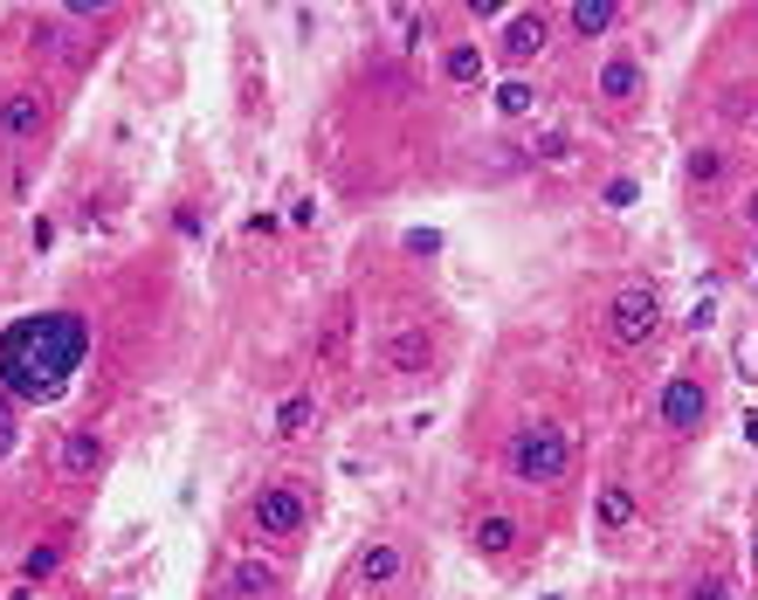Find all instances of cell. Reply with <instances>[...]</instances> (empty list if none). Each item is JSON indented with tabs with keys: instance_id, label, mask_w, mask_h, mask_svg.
<instances>
[{
	"instance_id": "obj_1",
	"label": "cell",
	"mask_w": 758,
	"mask_h": 600,
	"mask_svg": "<svg viewBox=\"0 0 758 600\" xmlns=\"http://www.w3.org/2000/svg\"><path fill=\"white\" fill-rule=\"evenodd\" d=\"M90 359V318L84 310H29L0 331V394L48 407L69 394L76 367Z\"/></svg>"
},
{
	"instance_id": "obj_2",
	"label": "cell",
	"mask_w": 758,
	"mask_h": 600,
	"mask_svg": "<svg viewBox=\"0 0 758 600\" xmlns=\"http://www.w3.org/2000/svg\"><path fill=\"white\" fill-rule=\"evenodd\" d=\"M510 477L517 483H531V490H552L565 483V469H572V435L559 422H531V428H517L510 435Z\"/></svg>"
},
{
	"instance_id": "obj_3",
	"label": "cell",
	"mask_w": 758,
	"mask_h": 600,
	"mask_svg": "<svg viewBox=\"0 0 758 600\" xmlns=\"http://www.w3.org/2000/svg\"><path fill=\"white\" fill-rule=\"evenodd\" d=\"M656 325H662V291L656 283H627V291H614V304H607V346L614 352L648 346Z\"/></svg>"
},
{
	"instance_id": "obj_4",
	"label": "cell",
	"mask_w": 758,
	"mask_h": 600,
	"mask_svg": "<svg viewBox=\"0 0 758 600\" xmlns=\"http://www.w3.org/2000/svg\"><path fill=\"white\" fill-rule=\"evenodd\" d=\"M249 517H255V532H263V538H297V532L310 525V498H304V483H270V490H255Z\"/></svg>"
},
{
	"instance_id": "obj_5",
	"label": "cell",
	"mask_w": 758,
	"mask_h": 600,
	"mask_svg": "<svg viewBox=\"0 0 758 600\" xmlns=\"http://www.w3.org/2000/svg\"><path fill=\"white\" fill-rule=\"evenodd\" d=\"M656 414H662V428H669V435H703V422H711V394H703V380H696V373H675V380L662 386Z\"/></svg>"
},
{
	"instance_id": "obj_6",
	"label": "cell",
	"mask_w": 758,
	"mask_h": 600,
	"mask_svg": "<svg viewBox=\"0 0 758 600\" xmlns=\"http://www.w3.org/2000/svg\"><path fill=\"white\" fill-rule=\"evenodd\" d=\"M545 42H552V14L525 8V14L504 21V35H496V63H504V69H525V63L545 56Z\"/></svg>"
},
{
	"instance_id": "obj_7",
	"label": "cell",
	"mask_w": 758,
	"mask_h": 600,
	"mask_svg": "<svg viewBox=\"0 0 758 600\" xmlns=\"http://www.w3.org/2000/svg\"><path fill=\"white\" fill-rule=\"evenodd\" d=\"M380 367H394V373H428L435 367V338L428 325H394L380 338Z\"/></svg>"
},
{
	"instance_id": "obj_8",
	"label": "cell",
	"mask_w": 758,
	"mask_h": 600,
	"mask_svg": "<svg viewBox=\"0 0 758 600\" xmlns=\"http://www.w3.org/2000/svg\"><path fill=\"white\" fill-rule=\"evenodd\" d=\"M42 124H48V97L42 90H8L0 97V132L8 139H42Z\"/></svg>"
},
{
	"instance_id": "obj_9",
	"label": "cell",
	"mask_w": 758,
	"mask_h": 600,
	"mask_svg": "<svg viewBox=\"0 0 758 600\" xmlns=\"http://www.w3.org/2000/svg\"><path fill=\"white\" fill-rule=\"evenodd\" d=\"M400 566H407V559H400V545L373 538V545H359V559H352V580L380 593V587H394V580H400Z\"/></svg>"
},
{
	"instance_id": "obj_10",
	"label": "cell",
	"mask_w": 758,
	"mask_h": 600,
	"mask_svg": "<svg viewBox=\"0 0 758 600\" xmlns=\"http://www.w3.org/2000/svg\"><path fill=\"white\" fill-rule=\"evenodd\" d=\"M56 462H63V477H69V483H90L97 469H103V435H97V428H69Z\"/></svg>"
},
{
	"instance_id": "obj_11",
	"label": "cell",
	"mask_w": 758,
	"mask_h": 600,
	"mask_svg": "<svg viewBox=\"0 0 758 600\" xmlns=\"http://www.w3.org/2000/svg\"><path fill=\"white\" fill-rule=\"evenodd\" d=\"M641 84H648V76H641V56H627V48H614V56L600 63V97H607V103H635Z\"/></svg>"
},
{
	"instance_id": "obj_12",
	"label": "cell",
	"mask_w": 758,
	"mask_h": 600,
	"mask_svg": "<svg viewBox=\"0 0 758 600\" xmlns=\"http://www.w3.org/2000/svg\"><path fill=\"white\" fill-rule=\"evenodd\" d=\"M276 587H283V572L270 559H234V572H228V600H270Z\"/></svg>"
},
{
	"instance_id": "obj_13",
	"label": "cell",
	"mask_w": 758,
	"mask_h": 600,
	"mask_svg": "<svg viewBox=\"0 0 758 600\" xmlns=\"http://www.w3.org/2000/svg\"><path fill=\"white\" fill-rule=\"evenodd\" d=\"M614 21H620V8H614V0H572V8H565V29L580 35V42H593V35H607Z\"/></svg>"
},
{
	"instance_id": "obj_14",
	"label": "cell",
	"mask_w": 758,
	"mask_h": 600,
	"mask_svg": "<svg viewBox=\"0 0 758 600\" xmlns=\"http://www.w3.org/2000/svg\"><path fill=\"white\" fill-rule=\"evenodd\" d=\"M517 538H525V532H517V525H510L504 511H490V517H476V553H490V559H504V553H510Z\"/></svg>"
},
{
	"instance_id": "obj_15",
	"label": "cell",
	"mask_w": 758,
	"mask_h": 600,
	"mask_svg": "<svg viewBox=\"0 0 758 600\" xmlns=\"http://www.w3.org/2000/svg\"><path fill=\"white\" fill-rule=\"evenodd\" d=\"M310 422H318V394H290V401L276 407V422H270V428H276V435H304Z\"/></svg>"
},
{
	"instance_id": "obj_16",
	"label": "cell",
	"mask_w": 758,
	"mask_h": 600,
	"mask_svg": "<svg viewBox=\"0 0 758 600\" xmlns=\"http://www.w3.org/2000/svg\"><path fill=\"white\" fill-rule=\"evenodd\" d=\"M600 525H607V532L635 525V490H627V483H607V490H600Z\"/></svg>"
},
{
	"instance_id": "obj_17",
	"label": "cell",
	"mask_w": 758,
	"mask_h": 600,
	"mask_svg": "<svg viewBox=\"0 0 758 600\" xmlns=\"http://www.w3.org/2000/svg\"><path fill=\"white\" fill-rule=\"evenodd\" d=\"M441 76H449V84H476V76H483V48L476 42H455L449 56H441Z\"/></svg>"
},
{
	"instance_id": "obj_18",
	"label": "cell",
	"mask_w": 758,
	"mask_h": 600,
	"mask_svg": "<svg viewBox=\"0 0 758 600\" xmlns=\"http://www.w3.org/2000/svg\"><path fill=\"white\" fill-rule=\"evenodd\" d=\"M29 42H35V56H76V42L63 35V21H35Z\"/></svg>"
},
{
	"instance_id": "obj_19",
	"label": "cell",
	"mask_w": 758,
	"mask_h": 600,
	"mask_svg": "<svg viewBox=\"0 0 758 600\" xmlns=\"http://www.w3.org/2000/svg\"><path fill=\"white\" fill-rule=\"evenodd\" d=\"M717 179H724V152L717 145H696L690 152V187H717Z\"/></svg>"
},
{
	"instance_id": "obj_20",
	"label": "cell",
	"mask_w": 758,
	"mask_h": 600,
	"mask_svg": "<svg viewBox=\"0 0 758 600\" xmlns=\"http://www.w3.org/2000/svg\"><path fill=\"white\" fill-rule=\"evenodd\" d=\"M531 103H538V90H531V84H504V90H496V111H504V118H525Z\"/></svg>"
},
{
	"instance_id": "obj_21",
	"label": "cell",
	"mask_w": 758,
	"mask_h": 600,
	"mask_svg": "<svg viewBox=\"0 0 758 600\" xmlns=\"http://www.w3.org/2000/svg\"><path fill=\"white\" fill-rule=\"evenodd\" d=\"M345 338H352V310H338V325L325 331V346H318V352H325V359H338V352H345Z\"/></svg>"
},
{
	"instance_id": "obj_22",
	"label": "cell",
	"mask_w": 758,
	"mask_h": 600,
	"mask_svg": "<svg viewBox=\"0 0 758 600\" xmlns=\"http://www.w3.org/2000/svg\"><path fill=\"white\" fill-rule=\"evenodd\" d=\"M56 545H35V553H29V566H21V572H29V580H48V572H56Z\"/></svg>"
},
{
	"instance_id": "obj_23",
	"label": "cell",
	"mask_w": 758,
	"mask_h": 600,
	"mask_svg": "<svg viewBox=\"0 0 758 600\" xmlns=\"http://www.w3.org/2000/svg\"><path fill=\"white\" fill-rule=\"evenodd\" d=\"M14 435H21V422H14V401H8V394H0V456H8V449H14Z\"/></svg>"
},
{
	"instance_id": "obj_24",
	"label": "cell",
	"mask_w": 758,
	"mask_h": 600,
	"mask_svg": "<svg viewBox=\"0 0 758 600\" xmlns=\"http://www.w3.org/2000/svg\"><path fill=\"white\" fill-rule=\"evenodd\" d=\"M690 600H730V580H724V572H711V580L690 587Z\"/></svg>"
},
{
	"instance_id": "obj_25",
	"label": "cell",
	"mask_w": 758,
	"mask_h": 600,
	"mask_svg": "<svg viewBox=\"0 0 758 600\" xmlns=\"http://www.w3.org/2000/svg\"><path fill=\"white\" fill-rule=\"evenodd\" d=\"M538 152H545V160H565L572 139H565V132H545V139H538Z\"/></svg>"
},
{
	"instance_id": "obj_26",
	"label": "cell",
	"mask_w": 758,
	"mask_h": 600,
	"mask_svg": "<svg viewBox=\"0 0 758 600\" xmlns=\"http://www.w3.org/2000/svg\"><path fill=\"white\" fill-rule=\"evenodd\" d=\"M745 215H751V228H758V187H751V200H745Z\"/></svg>"
},
{
	"instance_id": "obj_27",
	"label": "cell",
	"mask_w": 758,
	"mask_h": 600,
	"mask_svg": "<svg viewBox=\"0 0 758 600\" xmlns=\"http://www.w3.org/2000/svg\"><path fill=\"white\" fill-rule=\"evenodd\" d=\"M751 580H758V538H751Z\"/></svg>"
},
{
	"instance_id": "obj_28",
	"label": "cell",
	"mask_w": 758,
	"mask_h": 600,
	"mask_svg": "<svg viewBox=\"0 0 758 600\" xmlns=\"http://www.w3.org/2000/svg\"><path fill=\"white\" fill-rule=\"evenodd\" d=\"M745 435H751V441H758V414H751V422H745Z\"/></svg>"
}]
</instances>
